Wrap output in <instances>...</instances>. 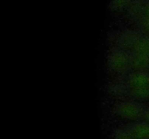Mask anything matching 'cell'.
Segmentation results:
<instances>
[{
  "label": "cell",
  "instance_id": "obj_3",
  "mask_svg": "<svg viewBox=\"0 0 149 139\" xmlns=\"http://www.w3.org/2000/svg\"><path fill=\"white\" fill-rule=\"evenodd\" d=\"M116 112L122 117L135 120L143 115L141 107L133 103L125 102L119 104L116 108Z\"/></svg>",
  "mask_w": 149,
  "mask_h": 139
},
{
  "label": "cell",
  "instance_id": "obj_4",
  "mask_svg": "<svg viewBox=\"0 0 149 139\" xmlns=\"http://www.w3.org/2000/svg\"><path fill=\"white\" fill-rule=\"evenodd\" d=\"M130 131L136 139H149V123H137Z\"/></svg>",
  "mask_w": 149,
  "mask_h": 139
},
{
  "label": "cell",
  "instance_id": "obj_6",
  "mask_svg": "<svg viewBox=\"0 0 149 139\" xmlns=\"http://www.w3.org/2000/svg\"><path fill=\"white\" fill-rule=\"evenodd\" d=\"M116 139H136L131 131L119 130L116 133Z\"/></svg>",
  "mask_w": 149,
  "mask_h": 139
},
{
  "label": "cell",
  "instance_id": "obj_8",
  "mask_svg": "<svg viewBox=\"0 0 149 139\" xmlns=\"http://www.w3.org/2000/svg\"><path fill=\"white\" fill-rule=\"evenodd\" d=\"M148 23H149V6L148 8Z\"/></svg>",
  "mask_w": 149,
  "mask_h": 139
},
{
  "label": "cell",
  "instance_id": "obj_7",
  "mask_svg": "<svg viewBox=\"0 0 149 139\" xmlns=\"http://www.w3.org/2000/svg\"><path fill=\"white\" fill-rule=\"evenodd\" d=\"M143 116H144V117H145L146 120L147 121L149 122V110L145 111V112L143 113Z\"/></svg>",
  "mask_w": 149,
  "mask_h": 139
},
{
  "label": "cell",
  "instance_id": "obj_5",
  "mask_svg": "<svg viewBox=\"0 0 149 139\" xmlns=\"http://www.w3.org/2000/svg\"><path fill=\"white\" fill-rule=\"evenodd\" d=\"M128 60L123 54L116 53L112 56V64L113 69L116 70H123L127 66Z\"/></svg>",
  "mask_w": 149,
  "mask_h": 139
},
{
  "label": "cell",
  "instance_id": "obj_1",
  "mask_svg": "<svg viewBox=\"0 0 149 139\" xmlns=\"http://www.w3.org/2000/svg\"><path fill=\"white\" fill-rule=\"evenodd\" d=\"M129 85L132 94L138 98L149 96V75L143 72H136L130 76Z\"/></svg>",
  "mask_w": 149,
  "mask_h": 139
},
{
  "label": "cell",
  "instance_id": "obj_2",
  "mask_svg": "<svg viewBox=\"0 0 149 139\" xmlns=\"http://www.w3.org/2000/svg\"><path fill=\"white\" fill-rule=\"evenodd\" d=\"M133 65L136 69H143L149 65V39H141L135 43Z\"/></svg>",
  "mask_w": 149,
  "mask_h": 139
}]
</instances>
